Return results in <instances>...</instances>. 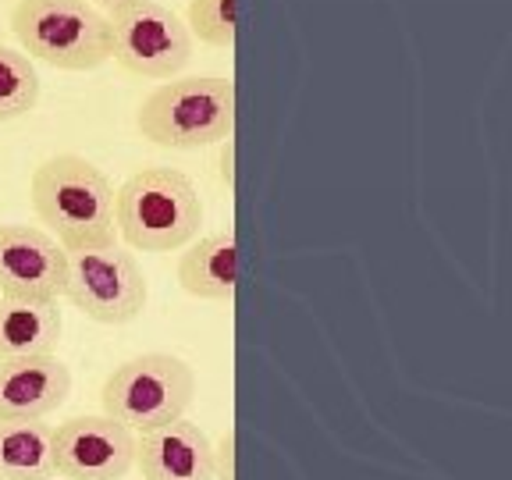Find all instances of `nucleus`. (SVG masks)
<instances>
[{"label":"nucleus","mask_w":512,"mask_h":480,"mask_svg":"<svg viewBox=\"0 0 512 480\" xmlns=\"http://www.w3.org/2000/svg\"><path fill=\"white\" fill-rule=\"evenodd\" d=\"M29 200L43 232L64 253L118 242L111 178L79 153H54L43 160L29 178Z\"/></svg>","instance_id":"nucleus-1"},{"label":"nucleus","mask_w":512,"mask_h":480,"mask_svg":"<svg viewBox=\"0 0 512 480\" xmlns=\"http://www.w3.org/2000/svg\"><path fill=\"white\" fill-rule=\"evenodd\" d=\"M203 224L200 189L178 168H139L114 189V228L139 253L185 249Z\"/></svg>","instance_id":"nucleus-2"},{"label":"nucleus","mask_w":512,"mask_h":480,"mask_svg":"<svg viewBox=\"0 0 512 480\" xmlns=\"http://www.w3.org/2000/svg\"><path fill=\"white\" fill-rule=\"evenodd\" d=\"M139 136L164 150L221 146L235 132V82L189 75L157 86L136 114Z\"/></svg>","instance_id":"nucleus-3"},{"label":"nucleus","mask_w":512,"mask_h":480,"mask_svg":"<svg viewBox=\"0 0 512 480\" xmlns=\"http://www.w3.org/2000/svg\"><path fill=\"white\" fill-rule=\"evenodd\" d=\"M11 32L29 61L57 72H96L111 61L107 15L86 0H18Z\"/></svg>","instance_id":"nucleus-4"},{"label":"nucleus","mask_w":512,"mask_h":480,"mask_svg":"<svg viewBox=\"0 0 512 480\" xmlns=\"http://www.w3.org/2000/svg\"><path fill=\"white\" fill-rule=\"evenodd\" d=\"M192 395H196V374L182 356L143 352L111 370L100 402H104V416L118 420L132 434H143L185 416Z\"/></svg>","instance_id":"nucleus-5"},{"label":"nucleus","mask_w":512,"mask_h":480,"mask_svg":"<svg viewBox=\"0 0 512 480\" xmlns=\"http://www.w3.org/2000/svg\"><path fill=\"white\" fill-rule=\"evenodd\" d=\"M111 57L136 79L164 82L192 57V36L182 15L157 0H121L107 8Z\"/></svg>","instance_id":"nucleus-6"},{"label":"nucleus","mask_w":512,"mask_h":480,"mask_svg":"<svg viewBox=\"0 0 512 480\" xmlns=\"http://www.w3.org/2000/svg\"><path fill=\"white\" fill-rule=\"evenodd\" d=\"M79 313L96 324H128L146 310L150 288L139 260L118 242L104 249H75L68 253L64 296Z\"/></svg>","instance_id":"nucleus-7"},{"label":"nucleus","mask_w":512,"mask_h":480,"mask_svg":"<svg viewBox=\"0 0 512 480\" xmlns=\"http://www.w3.org/2000/svg\"><path fill=\"white\" fill-rule=\"evenodd\" d=\"M54 477L125 480L136 466V434L111 416H72L50 434Z\"/></svg>","instance_id":"nucleus-8"},{"label":"nucleus","mask_w":512,"mask_h":480,"mask_svg":"<svg viewBox=\"0 0 512 480\" xmlns=\"http://www.w3.org/2000/svg\"><path fill=\"white\" fill-rule=\"evenodd\" d=\"M68 278V253L36 224H0V296L57 303Z\"/></svg>","instance_id":"nucleus-9"},{"label":"nucleus","mask_w":512,"mask_h":480,"mask_svg":"<svg viewBox=\"0 0 512 480\" xmlns=\"http://www.w3.org/2000/svg\"><path fill=\"white\" fill-rule=\"evenodd\" d=\"M136 470L143 480H214V445L185 416L136 434Z\"/></svg>","instance_id":"nucleus-10"},{"label":"nucleus","mask_w":512,"mask_h":480,"mask_svg":"<svg viewBox=\"0 0 512 480\" xmlns=\"http://www.w3.org/2000/svg\"><path fill=\"white\" fill-rule=\"evenodd\" d=\"M72 395V370L57 356L0 363V420H43Z\"/></svg>","instance_id":"nucleus-11"},{"label":"nucleus","mask_w":512,"mask_h":480,"mask_svg":"<svg viewBox=\"0 0 512 480\" xmlns=\"http://www.w3.org/2000/svg\"><path fill=\"white\" fill-rule=\"evenodd\" d=\"M178 285L192 299L207 303H232L235 278H239V249L232 232H214L203 239H192L185 253L178 256Z\"/></svg>","instance_id":"nucleus-12"},{"label":"nucleus","mask_w":512,"mask_h":480,"mask_svg":"<svg viewBox=\"0 0 512 480\" xmlns=\"http://www.w3.org/2000/svg\"><path fill=\"white\" fill-rule=\"evenodd\" d=\"M64 317L57 303L0 296V363L54 356L61 345Z\"/></svg>","instance_id":"nucleus-13"},{"label":"nucleus","mask_w":512,"mask_h":480,"mask_svg":"<svg viewBox=\"0 0 512 480\" xmlns=\"http://www.w3.org/2000/svg\"><path fill=\"white\" fill-rule=\"evenodd\" d=\"M43 420H0V480H50L54 452Z\"/></svg>","instance_id":"nucleus-14"},{"label":"nucleus","mask_w":512,"mask_h":480,"mask_svg":"<svg viewBox=\"0 0 512 480\" xmlns=\"http://www.w3.org/2000/svg\"><path fill=\"white\" fill-rule=\"evenodd\" d=\"M40 104V72L15 47L0 43V125L18 121Z\"/></svg>","instance_id":"nucleus-15"},{"label":"nucleus","mask_w":512,"mask_h":480,"mask_svg":"<svg viewBox=\"0 0 512 480\" xmlns=\"http://www.w3.org/2000/svg\"><path fill=\"white\" fill-rule=\"evenodd\" d=\"M182 22L192 40L217 50L235 47V0H189Z\"/></svg>","instance_id":"nucleus-16"},{"label":"nucleus","mask_w":512,"mask_h":480,"mask_svg":"<svg viewBox=\"0 0 512 480\" xmlns=\"http://www.w3.org/2000/svg\"><path fill=\"white\" fill-rule=\"evenodd\" d=\"M214 480H235V431L221 434V441L214 445Z\"/></svg>","instance_id":"nucleus-17"},{"label":"nucleus","mask_w":512,"mask_h":480,"mask_svg":"<svg viewBox=\"0 0 512 480\" xmlns=\"http://www.w3.org/2000/svg\"><path fill=\"white\" fill-rule=\"evenodd\" d=\"M232 150H235V143H232V139H224V143H221V182L228 185V189L235 185V178H232Z\"/></svg>","instance_id":"nucleus-18"},{"label":"nucleus","mask_w":512,"mask_h":480,"mask_svg":"<svg viewBox=\"0 0 512 480\" xmlns=\"http://www.w3.org/2000/svg\"><path fill=\"white\" fill-rule=\"evenodd\" d=\"M86 4H93V8H114V4H121V0H86Z\"/></svg>","instance_id":"nucleus-19"}]
</instances>
